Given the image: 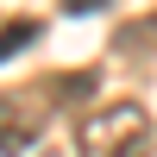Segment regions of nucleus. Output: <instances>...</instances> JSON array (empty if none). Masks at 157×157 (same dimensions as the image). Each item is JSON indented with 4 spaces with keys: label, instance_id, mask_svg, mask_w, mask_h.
Here are the masks:
<instances>
[{
    "label": "nucleus",
    "instance_id": "obj_1",
    "mask_svg": "<svg viewBox=\"0 0 157 157\" xmlns=\"http://www.w3.org/2000/svg\"><path fill=\"white\" fill-rule=\"evenodd\" d=\"M75 157H151V113L138 101H94L75 132Z\"/></svg>",
    "mask_w": 157,
    "mask_h": 157
},
{
    "label": "nucleus",
    "instance_id": "obj_2",
    "mask_svg": "<svg viewBox=\"0 0 157 157\" xmlns=\"http://www.w3.org/2000/svg\"><path fill=\"white\" fill-rule=\"evenodd\" d=\"M44 94L50 88H13V94H0V157L38 151V138H44V126H50Z\"/></svg>",
    "mask_w": 157,
    "mask_h": 157
},
{
    "label": "nucleus",
    "instance_id": "obj_3",
    "mask_svg": "<svg viewBox=\"0 0 157 157\" xmlns=\"http://www.w3.org/2000/svg\"><path fill=\"white\" fill-rule=\"evenodd\" d=\"M113 57H126V63L157 57V13H145V19H126L120 32H113Z\"/></svg>",
    "mask_w": 157,
    "mask_h": 157
},
{
    "label": "nucleus",
    "instance_id": "obj_4",
    "mask_svg": "<svg viewBox=\"0 0 157 157\" xmlns=\"http://www.w3.org/2000/svg\"><path fill=\"white\" fill-rule=\"evenodd\" d=\"M32 38H38V25H32V19H19V25H6V32H0V63H6L13 50H19V44H32Z\"/></svg>",
    "mask_w": 157,
    "mask_h": 157
},
{
    "label": "nucleus",
    "instance_id": "obj_5",
    "mask_svg": "<svg viewBox=\"0 0 157 157\" xmlns=\"http://www.w3.org/2000/svg\"><path fill=\"white\" fill-rule=\"evenodd\" d=\"M107 6V0H63V13H75V19H82V13H101Z\"/></svg>",
    "mask_w": 157,
    "mask_h": 157
},
{
    "label": "nucleus",
    "instance_id": "obj_6",
    "mask_svg": "<svg viewBox=\"0 0 157 157\" xmlns=\"http://www.w3.org/2000/svg\"><path fill=\"white\" fill-rule=\"evenodd\" d=\"M25 157H32V151H25ZM38 157H63V151H38Z\"/></svg>",
    "mask_w": 157,
    "mask_h": 157
}]
</instances>
